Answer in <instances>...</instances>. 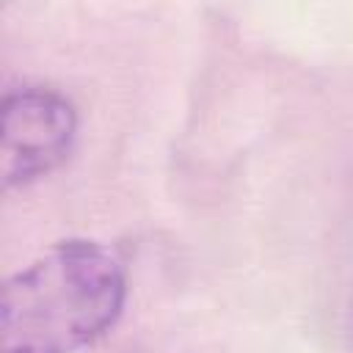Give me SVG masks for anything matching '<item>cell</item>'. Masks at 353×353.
<instances>
[{"label": "cell", "mask_w": 353, "mask_h": 353, "mask_svg": "<svg viewBox=\"0 0 353 353\" xmlns=\"http://www.w3.org/2000/svg\"><path fill=\"white\" fill-rule=\"evenodd\" d=\"M77 132L74 105L55 88L22 85L3 99L0 182L19 188L50 174L72 149Z\"/></svg>", "instance_id": "obj_2"}, {"label": "cell", "mask_w": 353, "mask_h": 353, "mask_svg": "<svg viewBox=\"0 0 353 353\" xmlns=\"http://www.w3.org/2000/svg\"><path fill=\"white\" fill-rule=\"evenodd\" d=\"M124 298V268L105 245L61 240L3 281L0 353H74L119 320Z\"/></svg>", "instance_id": "obj_1"}]
</instances>
